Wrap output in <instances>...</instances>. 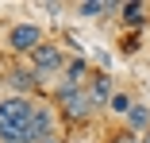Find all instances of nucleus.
I'll return each instance as SVG.
<instances>
[{
	"label": "nucleus",
	"instance_id": "f257e3e1",
	"mask_svg": "<svg viewBox=\"0 0 150 143\" xmlns=\"http://www.w3.org/2000/svg\"><path fill=\"white\" fill-rule=\"evenodd\" d=\"M31 116L35 101L31 97H0V143H31Z\"/></svg>",
	"mask_w": 150,
	"mask_h": 143
},
{
	"label": "nucleus",
	"instance_id": "f03ea898",
	"mask_svg": "<svg viewBox=\"0 0 150 143\" xmlns=\"http://www.w3.org/2000/svg\"><path fill=\"white\" fill-rule=\"evenodd\" d=\"M42 43H46L42 23H35V19H16V23H8L4 50H8L12 62H27V58L35 54V46H42Z\"/></svg>",
	"mask_w": 150,
	"mask_h": 143
},
{
	"label": "nucleus",
	"instance_id": "7ed1b4c3",
	"mask_svg": "<svg viewBox=\"0 0 150 143\" xmlns=\"http://www.w3.org/2000/svg\"><path fill=\"white\" fill-rule=\"evenodd\" d=\"M54 104H58L62 124H88V120L96 116V104L88 101V93H85V89H73V85H66V81H58Z\"/></svg>",
	"mask_w": 150,
	"mask_h": 143
},
{
	"label": "nucleus",
	"instance_id": "20e7f679",
	"mask_svg": "<svg viewBox=\"0 0 150 143\" xmlns=\"http://www.w3.org/2000/svg\"><path fill=\"white\" fill-rule=\"evenodd\" d=\"M27 66H31V70L42 77V85H46L54 74H62V70H66V43L46 39L42 46H35V54L27 58Z\"/></svg>",
	"mask_w": 150,
	"mask_h": 143
},
{
	"label": "nucleus",
	"instance_id": "39448f33",
	"mask_svg": "<svg viewBox=\"0 0 150 143\" xmlns=\"http://www.w3.org/2000/svg\"><path fill=\"white\" fill-rule=\"evenodd\" d=\"M0 81H4V89L12 93V97H39V89H42V77L27 66V62H8V70L0 74Z\"/></svg>",
	"mask_w": 150,
	"mask_h": 143
},
{
	"label": "nucleus",
	"instance_id": "423d86ee",
	"mask_svg": "<svg viewBox=\"0 0 150 143\" xmlns=\"http://www.w3.org/2000/svg\"><path fill=\"white\" fill-rule=\"evenodd\" d=\"M58 124H62L58 104L35 97V116H31V132H27V135H31V143H39V139H58Z\"/></svg>",
	"mask_w": 150,
	"mask_h": 143
},
{
	"label": "nucleus",
	"instance_id": "0eeeda50",
	"mask_svg": "<svg viewBox=\"0 0 150 143\" xmlns=\"http://www.w3.org/2000/svg\"><path fill=\"white\" fill-rule=\"evenodd\" d=\"M119 27H123L127 35H139L142 27H150V4H142V0H123V8H119Z\"/></svg>",
	"mask_w": 150,
	"mask_h": 143
},
{
	"label": "nucleus",
	"instance_id": "6e6552de",
	"mask_svg": "<svg viewBox=\"0 0 150 143\" xmlns=\"http://www.w3.org/2000/svg\"><path fill=\"white\" fill-rule=\"evenodd\" d=\"M93 74H96V70H93V62H88L85 54H69V58H66V70H62V81L73 85V89H85Z\"/></svg>",
	"mask_w": 150,
	"mask_h": 143
},
{
	"label": "nucleus",
	"instance_id": "1a4fd4ad",
	"mask_svg": "<svg viewBox=\"0 0 150 143\" xmlns=\"http://www.w3.org/2000/svg\"><path fill=\"white\" fill-rule=\"evenodd\" d=\"M85 93H88V101H93L96 108H108V101L115 97V77L112 74H93V77H88V85H85Z\"/></svg>",
	"mask_w": 150,
	"mask_h": 143
},
{
	"label": "nucleus",
	"instance_id": "9d476101",
	"mask_svg": "<svg viewBox=\"0 0 150 143\" xmlns=\"http://www.w3.org/2000/svg\"><path fill=\"white\" fill-rule=\"evenodd\" d=\"M119 8L123 4H115V0H81L73 12L81 19H108V16H119Z\"/></svg>",
	"mask_w": 150,
	"mask_h": 143
},
{
	"label": "nucleus",
	"instance_id": "9b49d317",
	"mask_svg": "<svg viewBox=\"0 0 150 143\" xmlns=\"http://www.w3.org/2000/svg\"><path fill=\"white\" fill-rule=\"evenodd\" d=\"M123 128L135 132V135H146V132H150V104H146V101H135V108L127 112Z\"/></svg>",
	"mask_w": 150,
	"mask_h": 143
},
{
	"label": "nucleus",
	"instance_id": "f8f14e48",
	"mask_svg": "<svg viewBox=\"0 0 150 143\" xmlns=\"http://www.w3.org/2000/svg\"><path fill=\"white\" fill-rule=\"evenodd\" d=\"M108 108H112V116H119V120H127V112L135 108V97H131V93H123V89H115V97L108 101Z\"/></svg>",
	"mask_w": 150,
	"mask_h": 143
},
{
	"label": "nucleus",
	"instance_id": "ddd939ff",
	"mask_svg": "<svg viewBox=\"0 0 150 143\" xmlns=\"http://www.w3.org/2000/svg\"><path fill=\"white\" fill-rule=\"evenodd\" d=\"M139 50H142V39L139 35H127V31L119 35V58H135Z\"/></svg>",
	"mask_w": 150,
	"mask_h": 143
},
{
	"label": "nucleus",
	"instance_id": "4468645a",
	"mask_svg": "<svg viewBox=\"0 0 150 143\" xmlns=\"http://www.w3.org/2000/svg\"><path fill=\"white\" fill-rule=\"evenodd\" d=\"M104 143H139V135H135V132H127L123 124H119V128H115V132L104 139Z\"/></svg>",
	"mask_w": 150,
	"mask_h": 143
},
{
	"label": "nucleus",
	"instance_id": "2eb2a0df",
	"mask_svg": "<svg viewBox=\"0 0 150 143\" xmlns=\"http://www.w3.org/2000/svg\"><path fill=\"white\" fill-rule=\"evenodd\" d=\"M39 8H42V12H50V16H62V12H66V4H58V0H50V4H39Z\"/></svg>",
	"mask_w": 150,
	"mask_h": 143
},
{
	"label": "nucleus",
	"instance_id": "dca6fc26",
	"mask_svg": "<svg viewBox=\"0 0 150 143\" xmlns=\"http://www.w3.org/2000/svg\"><path fill=\"white\" fill-rule=\"evenodd\" d=\"M8 62H12V58H4V54H0V74H4V70H8Z\"/></svg>",
	"mask_w": 150,
	"mask_h": 143
},
{
	"label": "nucleus",
	"instance_id": "f3484780",
	"mask_svg": "<svg viewBox=\"0 0 150 143\" xmlns=\"http://www.w3.org/2000/svg\"><path fill=\"white\" fill-rule=\"evenodd\" d=\"M139 143H150V132H146V135H139Z\"/></svg>",
	"mask_w": 150,
	"mask_h": 143
},
{
	"label": "nucleus",
	"instance_id": "a211bd4d",
	"mask_svg": "<svg viewBox=\"0 0 150 143\" xmlns=\"http://www.w3.org/2000/svg\"><path fill=\"white\" fill-rule=\"evenodd\" d=\"M146 62H150V54H146Z\"/></svg>",
	"mask_w": 150,
	"mask_h": 143
}]
</instances>
